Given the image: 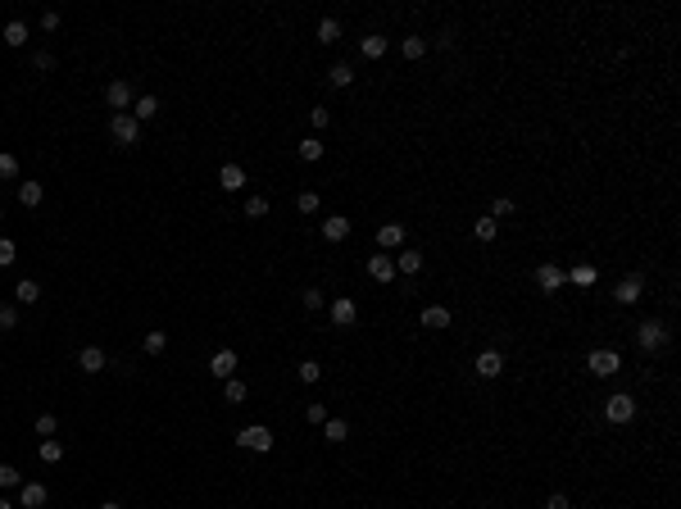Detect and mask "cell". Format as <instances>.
Instances as JSON below:
<instances>
[{
	"label": "cell",
	"instance_id": "4316f807",
	"mask_svg": "<svg viewBox=\"0 0 681 509\" xmlns=\"http://www.w3.org/2000/svg\"><path fill=\"white\" fill-rule=\"evenodd\" d=\"M386 37H364V41H359V50H364V59H382V55H386Z\"/></svg>",
	"mask_w": 681,
	"mask_h": 509
},
{
	"label": "cell",
	"instance_id": "7a4b0ae2",
	"mask_svg": "<svg viewBox=\"0 0 681 509\" xmlns=\"http://www.w3.org/2000/svg\"><path fill=\"white\" fill-rule=\"evenodd\" d=\"M109 137L119 141V146H137L141 141V123L132 114H109Z\"/></svg>",
	"mask_w": 681,
	"mask_h": 509
},
{
	"label": "cell",
	"instance_id": "484cf974",
	"mask_svg": "<svg viewBox=\"0 0 681 509\" xmlns=\"http://www.w3.org/2000/svg\"><path fill=\"white\" fill-rule=\"evenodd\" d=\"M37 296H41V287H37L32 278H23L19 287H14V300H19V305H37Z\"/></svg>",
	"mask_w": 681,
	"mask_h": 509
},
{
	"label": "cell",
	"instance_id": "c3c4849f",
	"mask_svg": "<svg viewBox=\"0 0 681 509\" xmlns=\"http://www.w3.org/2000/svg\"><path fill=\"white\" fill-rule=\"evenodd\" d=\"M41 28H46V32H55V28H59V14L46 10V14H41Z\"/></svg>",
	"mask_w": 681,
	"mask_h": 509
},
{
	"label": "cell",
	"instance_id": "d590c367",
	"mask_svg": "<svg viewBox=\"0 0 681 509\" xmlns=\"http://www.w3.org/2000/svg\"><path fill=\"white\" fill-rule=\"evenodd\" d=\"M19 327V305H0V332H14Z\"/></svg>",
	"mask_w": 681,
	"mask_h": 509
},
{
	"label": "cell",
	"instance_id": "7bdbcfd3",
	"mask_svg": "<svg viewBox=\"0 0 681 509\" xmlns=\"http://www.w3.org/2000/svg\"><path fill=\"white\" fill-rule=\"evenodd\" d=\"M14 260H19V250H14V241H10V237H0V269H10Z\"/></svg>",
	"mask_w": 681,
	"mask_h": 509
},
{
	"label": "cell",
	"instance_id": "d6a6232c",
	"mask_svg": "<svg viewBox=\"0 0 681 509\" xmlns=\"http://www.w3.org/2000/svg\"><path fill=\"white\" fill-rule=\"evenodd\" d=\"M14 177H19V160L10 151H0V182H14Z\"/></svg>",
	"mask_w": 681,
	"mask_h": 509
},
{
	"label": "cell",
	"instance_id": "8992f818",
	"mask_svg": "<svg viewBox=\"0 0 681 509\" xmlns=\"http://www.w3.org/2000/svg\"><path fill=\"white\" fill-rule=\"evenodd\" d=\"M327 314H332V327H355L359 323V305L350 300V296H341V300H332Z\"/></svg>",
	"mask_w": 681,
	"mask_h": 509
},
{
	"label": "cell",
	"instance_id": "603a6c76",
	"mask_svg": "<svg viewBox=\"0 0 681 509\" xmlns=\"http://www.w3.org/2000/svg\"><path fill=\"white\" fill-rule=\"evenodd\" d=\"M323 436H327L332 445H341V441L350 436V423H346V419H327V423H323Z\"/></svg>",
	"mask_w": 681,
	"mask_h": 509
},
{
	"label": "cell",
	"instance_id": "3957f363",
	"mask_svg": "<svg viewBox=\"0 0 681 509\" xmlns=\"http://www.w3.org/2000/svg\"><path fill=\"white\" fill-rule=\"evenodd\" d=\"M237 445H241V450H259V455H264V450H273V432L264 428V423H250V428H241V432H237Z\"/></svg>",
	"mask_w": 681,
	"mask_h": 509
},
{
	"label": "cell",
	"instance_id": "f546056e",
	"mask_svg": "<svg viewBox=\"0 0 681 509\" xmlns=\"http://www.w3.org/2000/svg\"><path fill=\"white\" fill-rule=\"evenodd\" d=\"M141 346H146V355H164V346H168V336H164L159 327H150V332H146V341H141Z\"/></svg>",
	"mask_w": 681,
	"mask_h": 509
},
{
	"label": "cell",
	"instance_id": "ab89813d",
	"mask_svg": "<svg viewBox=\"0 0 681 509\" xmlns=\"http://www.w3.org/2000/svg\"><path fill=\"white\" fill-rule=\"evenodd\" d=\"M300 300H304V309H323V305H327V296L318 291V287H304V296H300Z\"/></svg>",
	"mask_w": 681,
	"mask_h": 509
},
{
	"label": "cell",
	"instance_id": "cb8c5ba5",
	"mask_svg": "<svg viewBox=\"0 0 681 509\" xmlns=\"http://www.w3.org/2000/svg\"><path fill=\"white\" fill-rule=\"evenodd\" d=\"M5 46H28V23H23V19L5 23Z\"/></svg>",
	"mask_w": 681,
	"mask_h": 509
},
{
	"label": "cell",
	"instance_id": "9c48e42d",
	"mask_svg": "<svg viewBox=\"0 0 681 509\" xmlns=\"http://www.w3.org/2000/svg\"><path fill=\"white\" fill-rule=\"evenodd\" d=\"M77 369H82V373H105L109 369V355L100 346H87L82 355H77Z\"/></svg>",
	"mask_w": 681,
	"mask_h": 509
},
{
	"label": "cell",
	"instance_id": "6da1fadb",
	"mask_svg": "<svg viewBox=\"0 0 681 509\" xmlns=\"http://www.w3.org/2000/svg\"><path fill=\"white\" fill-rule=\"evenodd\" d=\"M586 369H591L595 378H618V369H622V355H618V350H609V346H600V350H591V355H586Z\"/></svg>",
	"mask_w": 681,
	"mask_h": 509
},
{
	"label": "cell",
	"instance_id": "f5cc1de1",
	"mask_svg": "<svg viewBox=\"0 0 681 509\" xmlns=\"http://www.w3.org/2000/svg\"><path fill=\"white\" fill-rule=\"evenodd\" d=\"M0 223H5V209H0Z\"/></svg>",
	"mask_w": 681,
	"mask_h": 509
},
{
	"label": "cell",
	"instance_id": "7c38bea8",
	"mask_svg": "<svg viewBox=\"0 0 681 509\" xmlns=\"http://www.w3.org/2000/svg\"><path fill=\"white\" fill-rule=\"evenodd\" d=\"M209 373H214V378H232V373H237V350H218L214 359H209Z\"/></svg>",
	"mask_w": 681,
	"mask_h": 509
},
{
	"label": "cell",
	"instance_id": "4dcf8cb0",
	"mask_svg": "<svg viewBox=\"0 0 681 509\" xmlns=\"http://www.w3.org/2000/svg\"><path fill=\"white\" fill-rule=\"evenodd\" d=\"M300 160L318 164V160H323V141H318V137H304V141H300Z\"/></svg>",
	"mask_w": 681,
	"mask_h": 509
},
{
	"label": "cell",
	"instance_id": "1f68e13d",
	"mask_svg": "<svg viewBox=\"0 0 681 509\" xmlns=\"http://www.w3.org/2000/svg\"><path fill=\"white\" fill-rule=\"evenodd\" d=\"M495 232H500L495 218H477V223H473V237L477 241H495Z\"/></svg>",
	"mask_w": 681,
	"mask_h": 509
},
{
	"label": "cell",
	"instance_id": "f907efd6",
	"mask_svg": "<svg viewBox=\"0 0 681 509\" xmlns=\"http://www.w3.org/2000/svg\"><path fill=\"white\" fill-rule=\"evenodd\" d=\"M100 509H123V505H114V500H105V505H100Z\"/></svg>",
	"mask_w": 681,
	"mask_h": 509
},
{
	"label": "cell",
	"instance_id": "e575fe53",
	"mask_svg": "<svg viewBox=\"0 0 681 509\" xmlns=\"http://www.w3.org/2000/svg\"><path fill=\"white\" fill-rule=\"evenodd\" d=\"M327 77H332V87H350V82H355V68H350V64H332V73H327Z\"/></svg>",
	"mask_w": 681,
	"mask_h": 509
},
{
	"label": "cell",
	"instance_id": "60d3db41",
	"mask_svg": "<svg viewBox=\"0 0 681 509\" xmlns=\"http://www.w3.org/2000/svg\"><path fill=\"white\" fill-rule=\"evenodd\" d=\"M268 214V200H264V195H250L246 200V218H264Z\"/></svg>",
	"mask_w": 681,
	"mask_h": 509
},
{
	"label": "cell",
	"instance_id": "ac0fdd59",
	"mask_svg": "<svg viewBox=\"0 0 681 509\" xmlns=\"http://www.w3.org/2000/svg\"><path fill=\"white\" fill-rule=\"evenodd\" d=\"M613 296H618V305H636V300H640V278H636V273H631V278H622Z\"/></svg>",
	"mask_w": 681,
	"mask_h": 509
},
{
	"label": "cell",
	"instance_id": "9a60e30c",
	"mask_svg": "<svg viewBox=\"0 0 681 509\" xmlns=\"http://www.w3.org/2000/svg\"><path fill=\"white\" fill-rule=\"evenodd\" d=\"M346 237H350V218L327 214V218H323V241H346Z\"/></svg>",
	"mask_w": 681,
	"mask_h": 509
},
{
	"label": "cell",
	"instance_id": "ba28073f",
	"mask_svg": "<svg viewBox=\"0 0 681 509\" xmlns=\"http://www.w3.org/2000/svg\"><path fill=\"white\" fill-rule=\"evenodd\" d=\"M473 369L482 373V378H500V373H504V355H500V350H482V355L473 359Z\"/></svg>",
	"mask_w": 681,
	"mask_h": 509
},
{
	"label": "cell",
	"instance_id": "8d00e7d4",
	"mask_svg": "<svg viewBox=\"0 0 681 509\" xmlns=\"http://www.w3.org/2000/svg\"><path fill=\"white\" fill-rule=\"evenodd\" d=\"M5 487H23V473L14 464H0V491Z\"/></svg>",
	"mask_w": 681,
	"mask_h": 509
},
{
	"label": "cell",
	"instance_id": "7dc6e473",
	"mask_svg": "<svg viewBox=\"0 0 681 509\" xmlns=\"http://www.w3.org/2000/svg\"><path fill=\"white\" fill-rule=\"evenodd\" d=\"M32 68H41V73H50V68H55V55H50V50H37V55H32Z\"/></svg>",
	"mask_w": 681,
	"mask_h": 509
},
{
	"label": "cell",
	"instance_id": "5bb4252c",
	"mask_svg": "<svg viewBox=\"0 0 681 509\" xmlns=\"http://www.w3.org/2000/svg\"><path fill=\"white\" fill-rule=\"evenodd\" d=\"M46 496H50V491H46L41 482H23V487H19L23 509H41V505H46Z\"/></svg>",
	"mask_w": 681,
	"mask_h": 509
},
{
	"label": "cell",
	"instance_id": "44dd1931",
	"mask_svg": "<svg viewBox=\"0 0 681 509\" xmlns=\"http://www.w3.org/2000/svg\"><path fill=\"white\" fill-rule=\"evenodd\" d=\"M395 260V273H418L422 269V255L418 250H400V255H391Z\"/></svg>",
	"mask_w": 681,
	"mask_h": 509
},
{
	"label": "cell",
	"instance_id": "74e56055",
	"mask_svg": "<svg viewBox=\"0 0 681 509\" xmlns=\"http://www.w3.org/2000/svg\"><path fill=\"white\" fill-rule=\"evenodd\" d=\"M295 373H300V382H318V378H323V364H318V359H304Z\"/></svg>",
	"mask_w": 681,
	"mask_h": 509
},
{
	"label": "cell",
	"instance_id": "ffe728a7",
	"mask_svg": "<svg viewBox=\"0 0 681 509\" xmlns=\"http://www.w3.org/2000/svg\"><path fill=\"white\" fill-rule=\"evenodd\" d=\"M19 200H23L28 209H37V205L46 200V186H41V182H23V186H19Z\"/></svg>",
	"mask_w": 681,
	"mask_h": 509
},
{
	"label": "cell",
	"instance_id": "4fadbf2b",
	"mask_svg": "<svg viewBox=\"0 0 681 509\" xmlns=\"http://www.w3.org/2000/svg\"><path fill=\"white\" fill-rule=\"evenodd\" d=\"M218 186H223V191H241V186H246V169H241V164H223V169H218Z\"/></svg>",
	"mask_w": 681,
	"mask_h": 509
},
{
	"label": "cell",
	"instance_id": "836d02e7",
	"mask_svg": "<svg viewBox=\"0 0 681 509\" xmlns=\"http://www.w3.org/2000/svg\"><path fill=\"white\" fill-rule=\"evenodd\" d=\"M41 459H46V464H59V459H64V445L55 441V436H46V441H41Z\"/></svg>",
	"mask_w": 681,
	"mask_h": 509
},
{
	"label": "cell",
	"instance_id": "e0dca14e",
	"mask_svg": "<svg viewBox=\"0 0 681 509\" xmlns=\"http://www.w3.org/2000/svg\"><path fill=\"white\" fill-rule=\"evenodd\" d=\"M128 114H132L137 123H150L155 114H159V100H155V96H141V100H132V109H128Z\"/></svg>",
	"mask_w": 681,
	"mask_h": 509
},
{
	"label": "cell",
	"instance_id": "277c9868",
	"mask_svg": "<svg viewBox=\"0 0 681 509\" xmlns=\"http://www.w3.org/2000/svg\"><path fill=\"white\" fill-rule=\"evenodd\" d=\"M663 341H668V327H663L659 318H645V323H636V346L645 350V355H649V350H659Z\"/></svg>",
	"mask_w": 681,
	"mask_h": 509
},
{
	"label": "cell",
	"instance_id": "5b68a950",
	"mask_svg": "<svg viewBox=\"0 0 681 509\" xmlns=\"http://www.w3.org/2000/svg\"><path fill=\"white\" fill-rule=\"evenodd\" d=\"M604 419H609V423H631V419H636V401H631V396H622V391H618V396H609V401H604Z\"/></svg>",
	"mask_w": 681,
	"mask_h": 509
},
{
	"label": "cell",
	"instance_id": "ee69618b",
	"mask_svg": "<svg viewBox=\"0 0 681 509\" xmlns=\"http://www.w3.org/2000/svg\"><path fill=\"white\" fill-rule=\"evenodd\" d=\"M304 419H309V423H327V405L323 401H309V405H304Z\"/></svg>",
	"mask_w": 681,
	"mask_h": 509
},
{
	"label": "cell",
	"instance_id": "f1b7e54d",
	"mask_svg": "<svg viewBox=\"0 0 681 509\" xmlns=\"http://www.w3.org/2000/svg\"><path fill=\"white\" fill-rule=\"evenodd\" d=\"M400 55H404V59H422V55H427V41H422V37H404Z\"/></svg>",
	"mask_w": 681,
	"mask_h": 509
},
{
	"label": "cell",
	"instance_id": "30bf717a",
	"mask_svg": "<svg viewBox=\"0 0 681 509\" xmlns=\"http://www.w3.org/2000/svg\"><path fill=\"white\" fill-rule=\"evenodd\" d=\"M368 278L373 282H395V260H391V255H373V260H368Z\"/></svg>",
	"mask_w": 681,
	"mask_h": 509
},
{
	"label": "cell",
	"instance_id": "bcb514c9",
	"mask_svg": "<svg viewBox=\"0 0 681 509\" xmlns=\"http://www.w3.org/2000/svg\"><path fill=\"white\" fill-rule=\"evenodd\" d=\"M509 214H513V200H509V195H500L495 205H491V218L500 223V218H509Z\"/></svg>",
	"mask_w": 681,
	"mask_h": 509
},
{
	"label": "cell",
	"instance_id": "b9f144b4",
	"mask_svg": "<svg viewBox=\"0 0 681 509\" xmlns=\"http://www.w3.org/2000/svg\"><path fill=\"white\" fill-rule=\"evenodd\" d=\"M55 428H59V423H55V414H37V436H55Z\"/></svg>",
	"mask_w": 681,
	"mask_h": 509
},
{
	"label": "cell",
	"instance_id": "f35d334b",
	"mask_svg": "<svg viewBox=\"0 0 681 509\" xmlns=\"http://www.w3.org/2000/svg\"><path fill=\"white\" fill-rule=\"evenodd\" d=\"M295 209H300V214H318V195L314 191H300V195H295Z\"/></svg>",
	"mask_w": 681,
	"mask_h": 509
},
{
	"label": "cell",
	"instance_id": "f6af8a7d",
	"mask_svg": "<svg viewBox=\"0 0 681 509\" xmlns=\"http://www.w3.org/2000/svg\"><path fill=\"white\" fill-rule=\"evenodd\" d=\"M309 123H314V128H318V132H323V128H327V123H332V109H327V105H318V109H309Z\"/></svg>",
	"mask_w": 681,
	"mask_h": 509
},
{
	"label": "cell",
	"instance_id": "681fc988",
	"mask_svg": "<svg viewBox=\"0 0 681 509\" xmlns=\"http://www.w3.org/2000/svg\"><path fill=\"white\" fill-rule=\"evenodd\" d=\"M545 509H568V496H563V491H554V496L545 500Z\"/></svg>",
	"mask_w": 681,
	"mask_h": 509
},
{
	"label": "cell",
	"instance_id": "d6986e66",
	"mask_svg": "<svg viewBox=\"0 0 681 509\" xmlns=\"http://www.w3.org/2000/svg\"><path fill=\"white\" fill-rule=\"evenodd\" d=\"M422 327H436V332L450 327V309H445V305H427V309H422Z\"/></svg>",
	"mask_w": 681,
	"mask_h": 509
},
{
	"label": "cell",
	"instance_id": "7402d4cb",
	"mask_svg": "<svg viewBox=\"0 0 681 509\" xmlns=\"http://www.w3.org/2000/svg\"><path fill=\"white\" fill-rule=\"evenodd\" d=\"M246 396H250V387L241 378H227V387H223V401L227 405H246Z\"/></svg>",
	"mask_w": 681,
	"mask_h": 509
},
{
	"label": "cell",
	"instance_id": "816d5d0a",
	"mask_svg": "<svg viewBox=\"0 0 681 509\" xmlns=\"http://www.w3.org/2000/svg\"><path fill=\"white\" fill-rule=\"evenodd\" d=\"M0 509H14V505H10V500H5V496H0Z\"/></svg>",
	"mask_w": 681,
	"mask_h": 509
},
{
	"label": "cell",
	"instance_id": "d4e9b609",
	"mask_svg": "<svg viewBox=\"0 0 681 509\" xmlns=\"http://www.w3.org/2000/svg\"><path fill=\"white\" fill-rule=\"evenodd\" d=\"M595 278H600V273H595L591 264H577L573 273H563V282H573V287H595Z\"/></svg>",
	"mask_w": 681,
	"mask_h": 509
},
{
	"label": "cell",
	"instance_id": "2e32d148",
	"mask_svg": "<svg viewBox=\"0 0 681 509\" xmlns=\"http://www.w3.org/2000/svg\"><path fill=\"white\" fill-rule=\"evenodd\" d=\"M377 246H382V250L404 246V223H382V228H377Z\"/></svg>",
	"mask_w": 681,
	"mask_h": 509
},
{
	"label": "cell",
	"instance_id": "8fae6325",
	"mask_svg": "<svg viewBox=\"0 0 681 509\" xmlns=\"http://www.w3.org/2000/svg\"><path fill=\"white\" fill-rule=\"evenodd\" d=\"M536 287H541L545 296L559 291V287H563V269H559V264H541V269H536Z\"/></svg>",
	"mask_w": 681,
	"mask_h": 509
},
{
	"label": "cell",
	"instance_id": "52a82bcc",
	"mask_svg": "<svg viewBox=\"0 0 681 509\" xmlns=\"http://www.w3.org/2000/svg\"><path fill=\"white\" fill-rule=\"evenodd\" d=\"M105 105L114 109V114H128V105H132V87H128V82H123V77H119V82H109V87H105Z\"/></svg>",
	"mask_w": 681,
	"mask_h": 509
},
{
	"label": "cell",
	"instance_id": "83f0119b",
	"mask_svg": "<svg viewBox=\"0 0 681 509\" xmlns=\"http://www.w3.org/2000/svg\"><path fill=\"white\" fill-rule=\"evenodd\" d=\"M318 41H323V46H336V41H341V23H336V19H323V23H318Z\"/></svg>",
	"mask_w": 681,
	"mask_h": 509
}]
</instances>
